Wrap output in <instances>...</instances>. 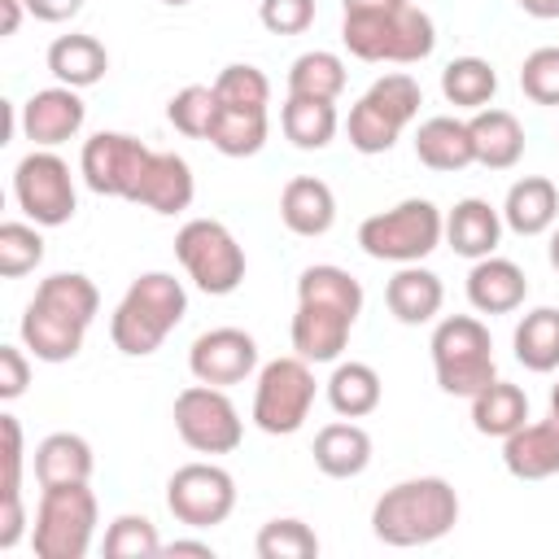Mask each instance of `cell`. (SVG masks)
I'll use <instances>...</instances> for the list:
<instances>
[{
    "mask_svg": "<svg viewBox=\"0 0 559 559\" xmlns=\"http://www.w3.org/2000/svg\"><path fill=\"white\" fill-rule=\"evenodd\" d=\"M459 524V493L445 476H411L389 485L371 507V533L384 546H428Z\"/></svg>",
    "mask_w": 559,
    "mask_h": 559,
    "instance_id": "6da1fadb",
    "label": "cell"
},
{
    "mask_svg": "<svg viewBox=\"0 0 559 559\" xmlns=\"http://www.w3.org/2000/svg\"><path fill=\"white\" fill-rule=\"evenodd\" d=\"M188 293L170 271H144L131 280L122 301L109 319V341L127 358H148L162 349V341L183 323Z\"/></svg>",
    "mask_w": 559,
    "mask_h": 559,
    "instance_id": "7a4b0ae2",
    "label": "cell"
},
{
    "mask_svg": "<svg viewBox=\"0 0 559 559\" xmlns=\"http://www.w3.org/2000/svg\"><path fill=\"white\" fill-rule=\"evenodd\" d=\"M341 39L358 61H389V66H415L432 57L437 26L419 4H397L380 13H349L341 17Z\"/></svg>",
    "mask_w": 559,
    "mask_h": 559,
    "instance_id": "3957f363",
    "label": "cell"
},
{
    "mask_svg": "<svg viewBox=\"0 0 559 559\" xmlns=\"http://www.w3.org/2000/svg\"><path fill=\"white\" fill-rule=\"evenodd\" d=\"M445 240V214L428 197H406L393 210L367 214L358 223V245L376 262H424Z\"/></svg>",
    "mask_w": 559,
    "mask_h": 559,
    "instance_id": "277c9868",
    "label": "cell"
},
{
    "mask_svg": "<svg viewBox=\"0 0 559 559\" xmlns=\"http://www.w3.org/2000/svg\"><path fill=\"white\" fill-rule=\"evenodd\" d=\"M428 349H432L437 384L450 397H476L489 380H498L493 341H489V328L476 314H445L432 328Z\"/></svg>",
    "mask_w": 559,
    "mask_h": 559,
    "instance_id": "5b68a950",
    "label": "cell"
},
{
    "mask_svg": "<svg viewBox=\"0 0 559 559\" xmlns=\"http://www.w3.org/2000/svg\"><path fill=\"white\" fill-rule=\"evenodd\" d=\"M96 520H100V507H96V493L87 480L48 485L35 507L31 550L39 559H83L92 550Z\"/></svg>",
    "mask_w": 559,
    "mask_h": 559,
    "instance_id": "8992f818",
    "label": "cell"
},
{
    "mask_svg": "<svg viewBox=\"0 0 559 559\" xmlns=\"http://www.w3.org/2000/svg\"><path fill=\"white\" fill-rule=\"evenodd\" d=\"M419 105H424V87L406 70L376 79L349 109V122H345L349 144L367 157L389 153L397 144V135L419 118Z\"/></svg>",
    "mask_w": 559,
    "mask_h": 559,
    "instance_id": "52a82bcc",
    "label": "cell"
},
{
    "mask_svg": "<svg viewBox=\"0 0 559 559\" xmlns=\"http://www.w3.org/2000/svg\"><path fill=\"white\" fill-rule=\"evenodd\" d=\"M175 258L210 297H227L245 284V249L218 218H188L175 231Z\"/></svg>",
    "mask_w": 559,
    "mask_h": 559,
    "instance_id": "ba28073f",
    "label": "cell"
},
{
    "mask_svg": "<svg viewBox=\"0 0 559 559\" xmlns=\"http://www.w3.org/2000/svg\"><path fill=\"white\" fill-rule=\"evenodd\" d=\"M314 371L301 354L288 358H271L266 367H258V384H253V424L266 437H293L314 406Z\"/></svg>",
    "mask_w": 559,
    "mask_h": 559,
    "instance_id": "9c48e42d",
    "label": "cell"
},
{
    "mask_svg": "<svg viewBox=\"0 0 559 559\" xmlns=\"http://www.w3.org/2000/svg\"><path fill=\"white\" fill-rule=\"evenodd\" d=\"M13 201L39 227L70 223L79 210V197H74V175H70L66 157H57L52 148H31L13 166Z\"/></svg>",
    "mask_w": 559,
    "mask_h": 559,
    "instance_id": "30bf717a",
    "label": "cell"
},
{
    "mask_svg": "<svg viewBox=\"0 0 559 559\" xmlns=\"http://www.w3.org/2000/svg\"><path fill=\"white\" fill-rule=\"evenodd\" d=\"M175 432L197 454H231L245 441V419L218 384H188L175 397Z\"/></svg>",
    "mask_w": 559,
    "mask_h": 559,
    "instance_id": "8fae6325",
    "label": "cell"
},
{
    "mask_svg": "<svg viewBox=\"0 0 559 559\" xmlns=\"http://www.w3.org/2000/svg\"><path fill=\"white\" fill-rule=\"evenodd\" d=\"M166 507L188 528H214L236 511V480L218 463H183L166 480Z\"/></svg>",
    "mask_w": 559,
    "mask_h": 559,
    "instance_id": "7c38bea8",
    "label": "cell"
},
{
    "mask_svg": "<svg viewBox=\"0 0 559 559\" xmlns=\"http://www.w3.org/2000/svg\"><path fill=\"white\" fill-rule=\"evenodd\" d=\"M153 148L127 131H96L92 140H83L79 153V175L96 197H118L131 201L144 166H148Z\"/></svg>",
    "mask_w": 559,
    "mask_h": 559,
    "instance_id": "4fadbf2b",
    "label": "cell"
},
{
    "mask_svg": "<svg viewBox=\"0 0 559 559\" xmlns=\"http://www.w3.org/2000/svg\"><path fill=\"white\" fill-rule=\"evenodd\" d=\"M188 371L201 384H245L258 371V341L245 328H210L188 349Z\"/></svg>",
    "mask_w": 559,
    "mask_h": 559,
    "instance_id": "5bb4252c",
    "label": "cell"
},
{
    "mask_svg": "<svg viewBox=\"0 0 559 559\" xmlns=\"http://www.w3.org/2000/svg\"><path fill=\"white\" fill-rule=\"evenodd\" d=\"M87 122V105L79 96V87H39L22 100V135L35 148H57L66 140H74Z\"/></svg>",
    "mask_w": 559,
    "mask_h": 559,
    "instance_id": "9a60e30c",
    "label": "cell"
},
{
    "mask_svg": "<svg viewBox=\"0 0 559 559\" xmlns=\"http://www.w3.org/2000/svg\"><path fill=\"white\" fill-rule=\"evenodd\" d=\"M349 332H354V314H345L341 306H323V301H297V314H293V349L306 358V362H336L341 349L349 345Z\"/></svg>",
    "mask_w": 559,
    "mask_h": 559,
    "instance_id": "2e32d148",
    "label": "cell"
},
{
    "mask_svg": "<svg viewBox=\"0 0 559 559\" xmlns=\"http://www.w3.org/2000/svg\"><path fill=\"white\" fill-rule=\"evenodd\" d=\"M22 345L39 358V362H70L79 349H83V336H87V323L70 319L66 310L31 297L26 314H22Z\"/></svg>",
    "mask_w": 559,
    "mask_h": 559,
    "instance_id": "e0dca14e",
    "label": "cell"
},
{
    "mask_svg": "<svg viewBox=\"0 0 559 559\" xmlns=\"http://www.w3.org/2000/svg\"><path fill=\"white\" fill-rule=\"evenodd\" d=\"M192 197H197L192 166L179 153H153L131 192V205H144L153 214H183L192 205Z\"/></svg>",
    "mask_w": 559,
    "mask_h": 559,
    "instance_id": "ac0fdd59",
    "label": "cell"
},
{
    "mask_svg": "<svg viewBox=\"0 0 559 559\" xmlns=\"http://www.w3.org/2000/svg\"><path fill=\"white\" fill-rule=\"evenodd\" d=\"M524 297H528V275L511 258L489 253V258L472 262V271H467V301H472L476 314H511V310L524 306Z\"/></svg>",
    "mask_w": 559,
    "mask_h": 559,
    "instance_id": "d6986e66",
    "label": "cell"
},
{
    "mask_svg": "<svg viewBox=\"0 0 559 559\" xmlns=\"http://www.w3.org/2000/svg\"><path fill=\"white\" fill-rule=\"evenodd\" d=\"M441 301H445V284L437 271L419 266V262H406L393 271V280L384 284V306L397 323L406 328H419V323H432L441 314Z\"/></svg>",
    "mask_w": 559,
    "mask_h": 559,
    "instance_id": "ffe728a7",
    "label": "cell"
},
{
    "mask_svg": "<svg viewBox=\"0 0 559 559\" xmlns=\"http://www.w3.org/2000/svg\"><path fill=\"white\" fill-rule=\"evenodd\" d=\"M502 467L515 480H546L559 476V419H537L502 437Z\"/></svg>",
    "mask_w": 559,
    "mask_h": 559,
    "instance_id": "44dd1931",
    "label": "cell"
},
{
    "mask_svg": "<svg viewBox=\"0 0 559 559\" xmlns=\"http://www.w3.org/2000/svg\"><path fill=\"white\" fill-rule=\"evenodd\" d=\"M467 131H472L476 166H485V170H511L524 157V127L511 109L485 105L467 118Z\"/></svg>",
    "mask_w": 559,
    "mask_h": 559,
    "instance_id": "7402d4cb",
    "label": "cell"
},
{
    "mask_svg": "<svg viewBox=\"0 0 559 559\" xmlns=\"http://www.w3.org/2000/svg\"><path fill=\"white\" fill-rule=\"evenodd\" d=\"M280 218H284V227L293 236H306V240L328 236L332 223H336V197H332V188L323 179L297 175L280 192Z\"/></svg>",
    "mask_w": 559,
    "mask_h": 559,
    "instance_id": "603a6c76",
    "label": "cell"
},
{
    "mask_svg": "<svg viewBox=\"0 0 559 559\" xmlns=\"http://www.w3.org/2000/svg\"><path fill=\"white\" fill-rule=\"evenodd\" d=\"M502 227H507L502 223V210H493L485 197H463L445 214V240H450V249L459 258H472V262H480V258H489L498 249Z\"/></svg>",
    "mask_w": 559,
    "mask_h": 559,
    "instance_id": "cb8c5ba5",
    "label": "cell"
},
{
    "mask_svg": "<svg viewBox=\"0 0 559 559\" xmlns=\"http://www.w3.org/2000/svg\"><path fill=\"white\" fill-rule=\"evenodd\" d=\"M314 467L323 472V476H332V480H354V476H362L367 472V463H371V437H367V428L362 424H354V419H336V424H323L319 432H314Z\"/></svg>",
    "mask_w": 559,
    "mask_h": 559,
    "instance_id": "d4e9b609",
    "label": "cell"
},
{
    "mask_svg": "<svg viewBox=\"0 0 559 559\" xmlns=\"http://www.w3.org/2000/svg\"><path fill=\"white\" fill-rule=\"evenodd\" d=\"M555 218H559V188L546 175H524L507 188L502 223L515 236H542L555 227Z\"/></svg>",
    "mask_w": 559,
    "mask_h": 559,
    "instance_id": "484cf974",
    "label": "cell"
},
{
    "mask_svg": "<svg viewBox=\"0 0 559 559\" xmlns=\"http://www.w3.org/2000/svg\"><path fill=\"white\" fill-rule=\"evenodd\" d=\"M415 157L428 166V170H441V175H454L463 166L476 162L472 153V131L463 118H450V114H437V118H424L419 131H415Z\"/></svg>",
    "mask_w": 559,
    "mask_h": 559,
    "instance_id": "4316f807",
    "label": "cell"
},
{
    "mask_svg": "<svg viewBox=\"0 0 559 559\" xmlns=\"http://www.w3.org/2000/svg\"><path fill=\"white\" fill-rule=\"evenodd\" d=\"M48 70H52L57 83L83 92V87H96V83L105 79L109 52H105V44H100L96 35L70 31V35H57V39L48 44Z\"/></svg>",
    "mask_w": 559,
    "mask_h": 559,
    "instance_id": "83f0119b",
    "label": "cell"
},
{
    "mask_svg": "<svg viewBox=\"0 0 559 559\" xmlns=\"http://www.w3.org/2000/svg\"><path fill=\"white\" fill-rule=\"evenodd\" d=\"M92 467H96V454H92L87 437H79V432H48L35 445V480H39V489L92 480Z\"/></svg>",
    "mask_w": 559,
    "mask_h": 559,
    "instance_id": "f1b7e54d",
    "label": "cell"
},
{
    "mask_svg": "<svg viewBox=\"0 0 559 559\" xmlns=\"http://www.w3.org/2000/svg\"><path fill=\"white\" fill-rule=\"evenodd\" d=\"M280 127H284V140L301 153H319L336 140V100H314V96H288L284 109H280Z\"/></svg>",
    "mask_w": 559,
    "mask_h": 559,
    "instance_id": "f546056e",
    "label": "cell"
},
{
    "mask_svg": "<svg viewBox=\"0 0 559 559\" xmlns=\"http://www.w3.org/2000/svg\"><path fill=\"white\" fill-rule=\"evenodd\" d=\"M528 424V397L520 384L511 380H489L476 397H472V428L480 437H511L515 428Z\"/></svg>",
    "mask_w": 559,
    "mask_h": 559,
    "instance_id": "4dcf8cb0",
    "label": "cell"
},
{
    "mask_svg": "<svg viewBox=\"0 0 559 559\" xmlns=\"http://www.w3.org/2000/svg\"><path fill=\"white\" fill-rule=\"evenodd\" d=\"M511 349H515V362H524L537 376L559 371V306L528 310L511 332Z\"/></svg>",
    "mask_w": 559,
    "mask_h": 559,
    "instance_id": "1f68e13d",
    "label": "cell"
},
{
    "mask_svg": "<svg viewBox=\"0 0 559 559\" xmlns=\"http://www.w3.org/2000/svg\"><path fill=\"white\" fill-rule=\"evenodd\" d=\"M384 397V384H380V371L371 362H336L332 376H328V402L341 419H362L380 406Z\"/></svg>",
    "mask_w": 559,
    "mask_h": 559,
    "instance_id": "d6a6232c",
    "label": "cell"
},
{
    "mask_svg": "<svg viewBox=\"0 0 559 559\" xmlns=\"http://www.w3.org/2000/svg\"><path fill=\"white\" fill-rule=\"evenodd\" d=\"M266 109H236V105H218L214 114V127H210V144L223 153V157H253L262 153L266 144Z\"/></svg>",
    "mask_w": 559,
    "mask_h": 559,
    "instance_id": "836d02e7",
    "label": "cell"
},
{
    "mask_svg": "<svg viewBox=\"0 0 559 559\" xmlns=\"http://www.w3.org/2000/svg\"><path fill=\"white\" fill-rule=\"evenodd\" d=\"M498 92V70L485 61V57H454L445 70H441V96L454 105V109H485Z\"/></svg>",
    "mask_w": 559,
    "mask_h": 559,
    "instance_id": "e575fe53",
    "label": "cell"
},
{
    "mask_svg": "<svg viewBox=\"0 0 559 559\" xmlns=\"http://www.w3.org/2000/svg\"><path fill=\"white\" fill-rule=\"evenodd\" d=\"M297 301H323V306H341L345 314H362V284L332 262H314L297 275Z\"/></svg>",
    "mask_w": 559,
    "mask_h": 559,
    "instance_id": "d590c367",
    "label": "cell"
},
{
    "mask_svg": "<svg viewBox=\"0 0 559 559\" xmlns=\"http://www.w3.org/2000/svg\"><path fill=\"white\" fill-rule=\"evenodd\" d=\"M345 92V61L328 48H310L288 66V96L336 100Z\"/></svg>",
    "mask_w": 559,
    "mask_h": 559,
    "instance_id": "8d00e7d4",
    "label": "cell"
},
{
    "mask_svg": "<svg viewBox=\"0 0 559 559\" xmlns=\"http://www.w3.org/2000/svg\"><path fill=\"white\" fill-rule=\"evenodd\" d=\"M258 559H314L319 555V537L306 520L297 515H280V520H266L258 528V542H253Z\"/></svg>",
    "mask_w": 559,
    "mask_h": 559,
    "instance_id": "74e56055",
    "label": "cell"
},
{
    "mask_svg": "<svg viewBox=\"0 0 559 559\" xmlns=\"http://www.w3.org/2000/svg\"><path fill=\"white\" fill-rule=\"evenodd\" d=\"M214 114H218V96H214V83H188L183 92L170 96L166 105V118L179 135H192V140H205L210 127H214Z\"/></svg>",
    "mask_w": 559,
    "mask_h": 559,
    "instance_id": "f35d334b",
    "label": "cell"
},
{
    "mask_svg": "<svg viewBox=\"0 0 559 559\" xmlns=\"http://www.w3.org/2000/svg\"><path fill=\"white\" fill-rule=\"evenodd\" d=\"M214 96H218V105L266 109V105H271V79H266L258 66H249V61H231V66L218 70Z\"/></svg>",
    "mask_w": 559,
    "mask_h": 559,
    "instance_id": "ab89813d",
    "label": "cell"
},
{
    "mask_svg": "<svg viewBox=\"0 0 559 559\" xmlns=\"http://www.w3.org/2000/svg\"><path fill=\"white\" fill-rule=\"evenodd\" d=\"M44 262V236L39 223H0V275L4 280H22L26 271H35Z\"/></svg>",
    "mask_w": 559,
    "mask_h": 559,
    "instance_id": "60d3db41",
    "label": "cell"
},
{
    "mask_svg": "<svg viewBox=\"0 0 559 559\" xmlns=\"http://www.w3.org/2000/svg\"><path fill=\"white\" fill-rule=\"evenodd\" d=\"M105 555L109 559H144V555H162V537L157 524L148 515H114L105 528Z\"/></svg>",
    "mask_w": 559,
    "mask_h": 559,
    "instance_id": "b9f144b4",
    "label": "cell"
},
{
    "mask_svg": "<svg viewBox=\"0 0 559 559\" xmlns=\"http://www.w3.org/2000/svg\"><path fill=\"white\" fill-rule=\"evenodd\" d=\"M520 92L533 105H546V109L559 105V44H542V48H533L524 57V66H520Z\"/></svg>",
    "mask_w": 559,
    "mask_h": 559,
    "instance_id": "7bdbcfd3",
    "label": "cell"
},
{
    "mask_svg": "<svg viewBox=\"0 0 559 559\" xmlns=\"http://www.w3.org/2000/svg\"><path fill=\"white\" fill-rule=\"evenodd\" d=\"M258 22L271 35H301L314 26V0H258Z\"/></svg>",
    "mask_w": 559,
    "mask_h": 559,
    "instance_id": "ee69618b",
    "label": "cell"
},
{
    "mask_svg": "<svg viewBox=\"0 0 559 559\" xmlns=\"http://www.w3.org/2000/svg\"><path fill=\"white\" fill-rule=\"evenodd\" d=\"M0 428H4V480H0V502L9 498H22V424L17 415H0Z\"/></svg>",
    "mask_w": 559,
    "mask_h": 559,
    "instance_id": "f6af8a7d",
    "label": "cell"
},
{
    "mask_svg": "<svg viewBox=\"0 0 559 559\" xmlns=\"http://www.w3.org/2000/svg\"><path fill=\"white\" fill-rule=\"evenodd\" d=\"M31 349H17V345H0V397L13 402L26 393L31 384Z\"/></svg>",
    "mask_w": 559,
    "mask_h": 559,
    "instance_id": "bcb514c9",
    "label": "cell"
},
{
    "mask_svg": "<svg viewBox=\"0 0 559 559\" xmlns=\"http://www.w3.org/2000/svg\"><path fill=\"white\" fill-rule=\"evenodd\" d=\"M83 9V0H26V13L39 22H70Z\"/></svg>",
    "mask_w": 559,
    "mask_h": 559,
    "instance_id": "7dc6e473",
    "label": "cell"
},
{
    "mask_svg": "<svg viewBox=\"0 0 559 559\" xmlns=\"http://www.w3.org/2000/svg\"><path fill=\"white\" fill-rule=\"evenodd\" d=\"M162 555H201V559H214V546L210 542H192V537H179V542H166Z\"/></svg>",
    "mask_w": 559,
    "mask_h": 559,
    "instance_id": "c3c4849f",
    "label": "cell"
},
{
    "mask_svg": "<svg viewBox=\"0 0 559 559\" xmlns=\"http://www.w3.org/2000/svg\"><path fill=\"white\" fill-rule=\"evenodd\" d=\"M397 4H406V0H341V17H349V13H380V9H397Z\"/></svg>",
    "mask_w": 559,
    "mask_h": 559,
    "instance_id": "681fc988",
    "label": "cell"
},
{
    "mask_svg": "<svg viewBox=\"0 0 559 559\" xmlns=\"http://www.w3.org/2000/svg\"><path fill=\"white\" fill-rule=\"evenodd\" d=\"M528 17H537V22H550V17H559V0H515Z\"/></svg>",
    "mask_w": 559,
    "mask_h": 559,
    "instance_id": "f907efd6",
    "label": "cell"
},
{
    "mask_svg": "<svg viewBox=\"0 0 559 559\" xmlns=\"http://www.w3.org/2000/svg\"><path fill=\"white\" fill-rule=\"evenodd\" d=\"M0 9H4V35H17V26H22V9H26V0H0Z\"/></svg>",
    "mask_w": 559,
    "mask_h": 559,
    "instance_id": "816d5d0a",
    "label": "cell"
},
{
    "mask_svg": "<svg viewBox=\"0 0 559 559\" xmlns=\"http://www.w3.org/2000/svg\"><path fill=\"white\" fill-rule=\"evenodd\" d=\"M550 266H555V271H559V227H555V231H550Z\"/></svg>",
    "mask_w": 559,
    "mask_h": 559,
    "instance_id": "f5cc1de1",
    "label": "cell"
},
{
    "mask_svg": "<svg viewBox=\"0 0 559 559\" xmlns=\"http://www.w3.org/2000/svg\"><path fill=\"white\" fill-rule=\"evenodd\" d=\"M550 415H555V419H559V384H555V389H550Z\"/></svg>",
    "mask_w": 559,
    "mask_h": 559,
    "instance_id": "db71d44e",
    "label": "cell"
},
{
    "mask_svg": "<svg viewBox=\"0 0 559 559\" xmlns=\"http://www.w3.org/2000/svg\"><path fill=\"white\" fill-rule=\"evenodd\" d=\"M162 4H170V9H183V4H192V0H162Z\"/></svg>",
    "mask_w": 559,
    "mask_h": 559,
    "instance_id": "11a10c76",
    "label": "cell"
}]
</instances>
